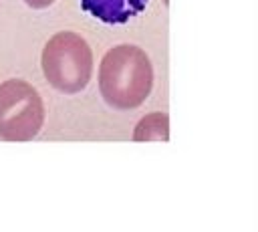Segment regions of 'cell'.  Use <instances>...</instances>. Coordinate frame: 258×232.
Wrapping results in <instances>:
<instances>
[{
	"label": "cell",
	"mask_w": 258,
	"mask_h": 232,
	"mask_svg": "<svg viewBox=\"0 0 258 232\" xmlns=\"http://www.w3.org/2000/svg\"><path fill=\"white\" fill-rule=\"evenodd\" d=\"M153 69L145 50L135 44H117L99 65V91L107 105L133 109L151 93Z\"/></svg>",
	"instance_id": "obj_1"
},
{
	"label": "cell",
	"mask_w": 258,
	"mask_h": 232,
	"mask_svg": "<svg viewBox=\"0 0 258 232\" xmlns=\"http://www.w3.org/2000/svg\"><path fill=\"white\" fill-rule=\"evenodd\" d=\"M42 73L50 87L75 95L83 91L93 75V50L89 42L71 30L56 32L42 48Z\"/></svg>",
	"instance_id": "obj_2"
},
{
	"label": "cell",
	"mask_w": 258,
	"mask_h": 232,
	"mask_svg": "<svg viewBox=\"0 0 258 232\" xmlns=\"http://www.w3.org/2000/svg\"><path fill=\"white\" fill-rule=\"evenodd\" d=\"M44 123V105L36 89L22 79L0 85V139L28 141Z\"/></svg>",
	"instance_id": "obj_3"
},
{
	"label": "cell",
	"mask_w": 258,
	"mask_h": 232,
	"mask_svg": "<svg viewBox=\"0 0 258 232\" xmlns=\"http://www.w3.org/2000/svg\"><path fill=\"white\" fill-rule=\"evenodd\" d=\"M81 8L105 24H123L137 16L149 0H79Z\"/></svg>",
	"instance_id": "obj_4"
},
{
	"label": "cell",
	"mask_w": 258,
	"mask_h": 232,
	"mask_svg": "<svg viewBox=\"0 0 258 232\" xmlns=\"http://www.w3.org/2000/svg\"><path fill=\"white\" fill-rule=\"evenodd\" d=\"M169 137V117L165 113H151L143 117L133 133L135 141H165Z\"/></svg>",
	"instance_id": "obj_5"
},
{
	"label": "cell",
	"mask_w": 258,
	"mask_h": 232,
	"mask_svg": "<svg viewBox=\"0 0 258 232\" xmlns=\"http://www.w3.org/2000/svg\"><path fill=\"white\" fill-rule=\"evenodd\" d=\"M30 8H36V10H40V8H48L54 0H24Z\"/></svg>",
	"instance_id": "obj_6"
}]
</instances>
